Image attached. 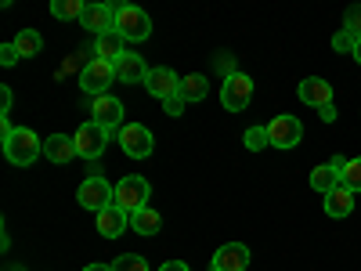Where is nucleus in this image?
<instances>
[{
  "label": "nucleus",
  "mask_w": 361,
  "mask_h": 271,
  "mask_svg": "<svg viewBox=\"0 0 361 271\" xmlns=\"http://www.w3.org/2000/svg\"><path fill=\"white\" fill-rule=\"evenodd\" d=\"M243 141H246V148H250V152H260V148H267V145H271V138H267V127H250V131L243 134Z\"/></svg>",
  "instance_id": "27"
},
{
  "label": "nucleus",
  "mask_w": 361,
  "mask_h": 271,
  "mask_svg": "<svg viewBox=\"0 0 361 271\" xmlns=\"http://www.w3.org/2000/svg\"><path fill=\"white\" fill-rule=\"evenodd\" d=\"M0 62H4V66H15V62H18L15 44H4V47H0Z\"/></svg>",
  "instance_id": "33"
},
{
  "label": "nucleus",
  "mask_w": 361,
  "mask_h": 271,
  "mask_svg": "<svg viewBox=\"0 0 361 271\" xmlns=\"http://www.w3.org/2000/svg\"><path fill=\"white\" fill-rule=\"evenodd\" d=\"M163 105H166V116H180V112H185V105H188V102L180 98V95H173V98H166Z\"/></svg>",
  "instance_id": "32"
},
{
  "label": "nucleus",
  "mask_w": 361,
  "mask_h": 271,
  "mask_svg": "<svg viewBox=\"0 0 361 271\" xmlns=\"http://www.w3.org/2000/svg\"><path fill=\"white\" fill-rule=\"evenodd\" d=\"M300 102L304 105H314V109H322V105H333V87H329L322 76H307V80H300Z\"/></svg>",
  "instance_id": "15"
},
{
  "label": "nucleus",
  "mask_w": 361,
  "mask_h": 271,
  "mask_svg": "<svg viewBox=\"0 0 361 271\" xmlns=\"http://www.w3.org/2000/svg\"><path fill=\"white\" fill-rule=\"evenodd\" d=\"M112 66H116V80H123V83H145L148 73H152L145 66V58H137L134 51H123Z\"/></svg>",
  "instance_id": "14"
},
{
  "label": "nucleus",
  "mask_w": 361,
  "mask_h": 271,
  "mask_svg": "<svg viewBox=\"0 0 361 271\" xmlns=\"http://www.w3.org/2000/svg\"><path fill=\"white\" fill-rule=\"evenodd\" d=\"M116 33L123 40H148L152 37V18L134 4H123L116 8Z\"/></svg>",
  "instance_id": "4"
},
{
  "label": "nucleus",
  "mask_w": 361,
  "mask_h": 271,
  "mask_svg": "<svg viewBox=\"0 0 361 271\" xmlns=\"http://www.w3.org/2000/svg\"><path fill=\"white\" fill-rule=\"evenodd\" d=\"M350 210H354V192H350V188L336 185L333 192L325 195V214H329V217H347Z\"/></svg>",
  "instance_id": "18"
},
{
  "label": "nucleus",
  "mask_w": 361,
  "mask_h": 271,
  "mask_svg": "<svg viewBox=\"0 0 361 271\" xmlns=\"http://www.w3.org/2000/svg\"><path fill=\"white\" fill-rule=\"evenodd\" d=\"M11 44H15L18 58H33V54H40V51H44V37L37 33V29H22V33H18Z\"/></svg>",
  "instance_id": "20"
},
{
  "label": "nucleus",
  "mask_w": 361,
  "mask_h": 271,
  "mask_svg": "<svg viewBox=\"0 0 361 271\" xmlns=\"http://www.w3.org/2000/svg\"><path fill=\"white\" fill-rule=\"evenodd\" d=\"M354 62H357V66H361V40H357V44H354Z\"/></svg>",
  "instance_id": "38"
},
{
  "label": "nucleus",
  "mask_w": 361,
  "mask_h": 271,
  "mask_svg": "<svg viewBox=\"0 0 361 271\" xmlns=\"http://www.w3.org/2000/svg\"><path fill=\"white\" fill-rule=\"evenodd\" d=\"M112 80H116V66L105 62V58H90V62L83 66V73H80V90L90 95V98H102V95H109Z\"/></svg>",
  "instance_id": "3"
},
{
  "label": "nucleus",
  "mask_w": 361,
  "mask_h": 271,
  "mask_svg": "<svg viewBox=\"0 0 361 271\" xmlns=\"http://www.w3.org/2000/svg\"><path fill=\"white\" fill-rule=\"evenodd\" d=\"M159 271H188V264H180V260H166Z\"/></svg>",
  "instance_id": "36"
},
{
  "label": "nucleus",
  "mask_w": 361,
  "mask_h": 271,
  "mask_svg": "<svg viewBox=\"0 0 361 271\" xmlns=\"http://www.w3.org/2000/svg\"><path fill=\"white\" fill-rule=\"evenodd\" d=\"M4 156L15 167H29L37 156H44V141L37 138V131H29V127H11L4 134Z\"/></svg>",
  "instance_id": "1"
},
{
  "label": "nucleus",
  "mask_w": 361,
  "mask_h": 271,
  "mask_svg": "<svg viewBox=\"0 0 361 271\" xmlns=\"http://www.w3.org/2000/svg\"><path fill=\"white\" fill-rule=\"evenodd\" d=\"M76 199H80V206L83 210H94V214H102V210H109V206H116V188L109 185V181L94 170L83 185H80V192H76Z\"/></svg>",
  "instance_id": "2"
},
{
  "label": "nucleus",
  "mask_w": 361,
  "mask_h": 271,
  "mask_svg": "<svg viewBox=\"0 0 361 271\" xmlns=\"http://www.w3.org/2000/svg\"><path fill=\"white\" fill-rule=\"evenodd\" d=\"M145 87H148V95H152V98L166 102V98L180 95V76H177L170 66H159V69H152V73H148Z\"/></svg>",
  "instance_id": "11"
},
{
  "label": "nucleus",
  "mask_w": 361,
  "mask_h": 271,
  "mask_svg": "<svg viewBox=\"0 0 361 271\" xmlns=\"http://www.w3.org/2000/svg\"><path fill=\"white\" fill-rule=\"evenodd\" d=\"M130 228H134L137 235H156V231L163 228L159 210H152V206H141V210H134V214H130Z\"/></svg>",
  "instance_id": "19"
},
{
  "label": "nucleus",
  "mask_w": 361,
  "mask_h": 271,
  "mask_svg": "<svg viewBox=\"0 0 361 271\" xmlns=\"http://www.w3.org/2000/svg\"><path fill=\"white\" fill-rule=\"evenodd\" d=\"M90 116H94L98 127H105L112 134V131H119V124H123V102L112 98V95H102V98H94V105H90Z\"/></svg>",
  "instance_id": "10"
},
{
  "label": "nucleus",
  "mask_w": 361,
  "mask_h": 271,
  "mask_svg": "<svg viewBox=\"0 0 361 271\" xmlns=\"http://www.w3.org/2000/svg\"><path fill=\"white\" fill-rule=\"evenodd\" d=\"M83 11H87V4H80V0H51V15L62 18V22L83 18Z\"/></svg>",
  "instance_id": "24"
},
{
  "label": "nucleus",
  "mask_w": 361,
  "mask_h": 271,
  "mask_svg": "<svg viewBox=\"0 0 361 271\" xmlns=\"http://www.w3.org/2000/svg\"><path fill=\"white\" fill-rule=\"evenodd\" d=\"M206 76H199V73H192V76H185L180 80V98L185 102H202L206 98Z\"/></svg>",
  "instance_id": "23"
},
{
  "label": "nucleus",
  "mask_w": 361,
  "mask_h": 271,
  "mask_svg": "<svg viewBox=\"0 0 361 271\" xmlns=\"http://www.w3.org/2000/svg\"><path fill=\"white\" fill-rule=\"evenodd\" d=\"M250 102H253V80H250L246 73H235L231 80H224V87H221V105H224L228 112H243V109H250Z\"/></svg>",
  "instance_id": "7"
},
{
  "label": "nucleus",
  "mask_w": 361,
  "mask_h": 271,
  "mask_svg": "<svg viewBox=\"0 0 361 271\" xmlns=\"http://www.w3.org/2000/svg\"><path fill=\"white\" fill-rule=\"evenodd\" d=\"M267 138H271V145L275 148H296L300 145V138H304V124H300L296 116H275L267 124Z\"/></svg>",
  "instance_id": "9"
},
{
  "label": "nucleus",
  "mask_w": 361,
  "mask_h": 271,
  "mask_svg": "<svg viewBox=\"0 0 361 271\" xmlns=\"http://www.w3.org/2000/svg\"><path fill=\"white\" fill-rule=\"evenodd\" d=\"M343 29L354 37V40H361V8H347V18H343Z\"/></svg>",
  "instance_id": "28"
},
{
  "label": "nucleus",
  "mask_w": 361,
  "mask_h": 271,
  "mask_svg": "<svg viewBox=\"0 0 361 271\" xmlns=\"http://www.w3.org/2000/svg\"><path fill=\"white\" fill-rule=\"evenodd\" d=\"M250 267V250L243 243H228L214 253L209 260V271H246Z\"/></svg>",
  "instance_id": "12"
},
{
  "label": "nucleus",
  "mask_w": 361,
  "mask_h": 271,
  "mask_svg": "<svg viewBox=\"0 0 361 271\" xmlns=\"http://www.w3.org/2000/svg\"><path fill=\"white\" fill-rule=\"evenodd\" d=\"M336 185H340V174H336L333 167H329V163H322V167H314V170H311V188H314V192L329 195Z\"/></svg>",
  "instance_id": "21"
},
{
  "label": "nucleus",
  "mask_w": 361,
  "mask_h": 271,
  "mask_svg": "<svg viewBox=\"0 0 361 271\" xmlns=\"http://www.w3.org/2000/svg\"><path fill=\"white\" fill-rule=\"evenodd\" d=\"M119 145H123V152L130 159H148V156H152L156 138H152V131L141 127V124H127V127H119Z\"/></svg>",
  "instance_id": "8"
},
{
  "label": "nucleus",
  "mask_w": 361,
  "mask_h": 271,
  "mask_svg": "<svg viewBox=\"0 0 361 271\" xmlns=\"http://www.w3.org/2000/svg\"><path fill=\"white\" fill-rule=\"evenodd\" d=\"M123 44H127V40L119 37L116 29H112V33H105V37H98V58H105V62H116V58L127 51Z\"/></svg>",
  "instance_id": "22"
},
{
  "label": "nucleus",
  "mask_w": 361,
  "mask_h": 271,
  "mask_svg": "<svg viewBox=\"0 0 361 271\" xmlns=\"http://www.w3.org/2000/svg\"><path fill=\"white\" fill-rule=\"evenodd\" d=\"M127 228H130V214H127V210L109 206V210H102V214H98V231L105 239H119Z\"/></svg>",
  "instance_id": "16"
},
{
  "label": "nucleus",
  "mask_w": 361,
  "mask_h": 271,
  "mask_svg": "<svg viewBox=\"0 0 361 271\" xmlns=\"http://www.w3.org/2000/svg\"><path fill=\"white\" fill-rule=\"evenodd\" d=\"M340 185L350 188V192H361V156L347 163V170H343V177H340Z\"/></svg>",
  "instance_id": "25"
},
{
  "label": "nucleus",
  "mask_w": 361,
  "mask_h": 271,
  "mask_svg": "<svg viewBox=\"0 0 361 271\" xmlns=\"http://www.w3.org/2000/svg\"><path fill=\"white\" fill-rule=\"evenodd\" d=\"M347 163H350V159H343V156H333V159H329V167H333V170H336L340 177H343V170H347Z\"/></svg>",
  "instance_id": "34"
},
{
  "label": "nucleus",
  "mask_w": 361,
  "mask_h": 271,
  "mask_svg": "<svg viewBox=\"0 0 361 271\" xmlns=\"http://www.w3.org/2000/svg\"><path fill=\"white\" fill-rule=\"evenodd\" d=\"M217 69H221V76H224V80H231V76L238 73V69H235V58H228V54H221V58H217Z\"/></svg>",
  "instance_id": "31"
},
{
  "label": "nucleus",
  "mask_w": 361,
  "mask_h": 271,
  "mask_svg": "<svg viewBox=\"0 0 361 271\" xmlns=\"http://www.w3.org/2000/svg\"><path fill=\"white\" fill-rule=\"evenodd\" d=\"M354 44H357V40L347 33V29H340V33L333 37V47H336V51H350V54H354Z\"/></svg>",
  "instance_id": "30"
},
{
  "label": "nucleus",
  "mask_w": 361,
  "mask_h": 271,
  "mask_svg": "<svg viewBox=\"0 0 361 271\" xmlns=\"http://www.w3.org/2000/svg\"><path fill=\"white\" fill-rule=\"evenodd\" d=\"M112 271H148V260L137 257V253H123L112 260Z\"/></svg>",
  "instance_id": "26"
},
{
  "label": "nucleus",
  "mask_w": 361,
  "mask_h": 271,
  "mask_svg": "<svg viewBox=\"0 0 361 271\" xmlns=\"http://www.w3.org/2000/svg\"><path fill=\"white\" fill-rule=\"evenodd\" d=\"M83 271H112V267H105V264H87Z\"/></svg>",
  "instance_id": "37"
},
{
  "label": "nucleus",
  "mask_w": 361,
  "mask_h": 271,
  "mask_svg": "<svg viewBox=\"0 0 361 271\" xmlns=\"http://www.w3.org/2000/svg\"><path fill=\"white\" fill-rule=\"evenodd\" d=\"M44 159L47 163H69V159H76V141L73 138H66V134H51L47 141H44Z\"/></svg>",
  "instance_id": "17"
},
{
  "label": "nucleus",
  "mask_w": 361,
  "mask_h": 271,
  "mask_svg": "<svg viewBox=\"0 0 361 271\" xmlns=\"http://www.w3.org/2000/svg\"><path fill=\"white\" fill-rule=\"evenodd\" d=\"M80 22L94 37H105V33H112V29H116V8H109V4H87V11H83Z\"/></svg>",
  "instance_id": "13"
},
{
  "label": "nucleus",
  "mask_w": 361,
  "mask_h": 271,
  "mask_svg": "<svg viewBox=\"0 0 361 271\" xmlns=\"http://www.w3.org/2000/svg\"><path fill=\"white\" fill-rule=\"evenodd\" d=\"M318 112H322V119H325V124H333V119H336V105H322Z\"/></svg>",
  "instance_id": "35"
},
{
  "label": "nucleus",
  "mask_w": 361,
  "mask_h": 271,
  "mask_svg": "<svg viewBox=\"0 0 361 271\" xmlns=\"http://www.w3.org/2000/svg\"><path fill=\"white\" fill-rule=\"evenodd\" d=\"M0 124H4V134L11 131V119H8V112H11V87H0Z\"/></svg>",
  "instance_id": "29"
},
{
  "label": "nucleus",
  "mask_w": 361,
  "mask_h": 271,
  "mask_svg": "<svg viewBox=\"0 0 361 271\" xmlns=\"http://www.w3.org/2000/svg\"><path fill=\"white\" fill-rule=\"evenodd\" d=\"M73 141H76V156L80 159H98L105 152V145H109V131L90 119V124H80V131L73 134Z\"/></svg>",
  "instance_id": "6"
},
{
  "label": "nucleus",
  "mask_w": 361,
  "mask_h": 271,
  "mask_svg": "<svg viewBox=\"0 0 361 271\" xmlns=\"http://www.w3.org/2000/svg\"><path fill=\"white\" fill-rule=\"evenodd\" d=\"M148 195H152V185H148L145 177H123L116 185V206L119 210H127V214H134V210H141V206H148Z\"/></svg>",
  "instance_id": "5"
}]
</instances>
